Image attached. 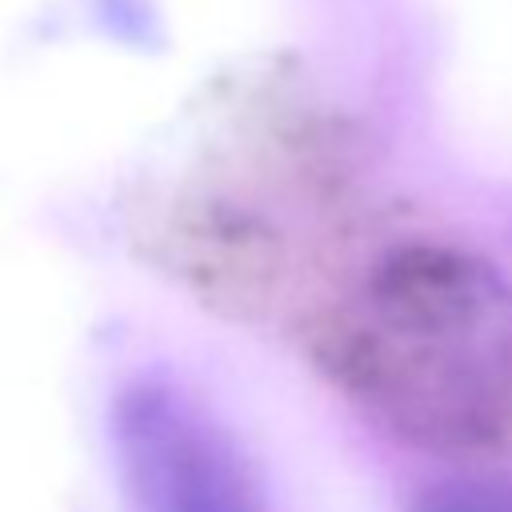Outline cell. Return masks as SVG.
Returning <instances> with one entry per match:
<instances>
[{"mask_svg": "<svg viewBox=\"0 0 512 512\" xmlns=\"http://www.w3.org/2000/svg\"><path fill=\"white\" fill-rule=\"evenodd\" d=\"M316 356L416 444L492 452L512 440V288L464 248L384 252L316 332Z\"/></svg>", "mask_w": 512, "mask_h": 512, "instance_id": "1", "label": "cell"}, {"mask_svg": "<svg viewBox=\"0 0 512 512\" xmlns=\"http://www.w3.org/2000/svg\"><path fill=\"white\" fill-rule=\"evenodd\" d=\"M116 452L128 512H260L228 440L160 384L120 396Z\"/></svg>", "mask_w": 512, "mask_h": 512, "instance_id": "2", "label": "cell"}, {"mask_svg": "<svg viewBox=\"0 0 512 512\" xmlns=\"http://www.w3.org/2000/svg\"><path fill=\"white\" fill-rule=\"evenodd\" d=\"M408 512H512V480L500 476H460L428 484Z\"/></svg>", "mask_w": 512, "mask_h": 512, "instance_id": "3", "label": "cell"}]
</instances>
